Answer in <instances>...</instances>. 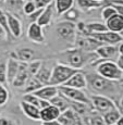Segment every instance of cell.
<instances>
[{"label":"cell","mask_w":123,"mask_h":125,"mask_svg":"<svg viewBox=\"0 0 123 125\" xmlns=\"http://www.w3.org/2000/svg\"><path fill=\"white\" fill-rule=\"evenodd\" d=\"M57 57L59 59V62L67 64L78 70L84 69L87 64H90L91 62H95L97 59H99L96 52L85 51L78 47L70 48V49L59 52Z\"/></svg>","instance_id":"1"},{"label":"cell","mask_w":123,"mask_h":125,"mask_svg":"<svg viewBox=\"0 0 123 125\" xmlns=\"http://www.w3.org/2000/svg\"><path fill=\"white\" fill-rule=\"evenodd\" d=\"M119 105H120V109L123 111V96L121 97V99H120V102H119Z\"/></svg>","instance_id":"49"},{"label":"cell","mask_w":123,"mask_h":125,"mask_svg":"<svg viewBox=\"0 0 123 125\" xmlns=\"http://www.w3.org/2000/svg\"><path fill=\"white\" fill-rule=\"evenodd\" d=\"M34 95L37 96L39 99H44L49 101L51 98H54L55 96H57L59 94V89L58 86L54 85H44L43 87H40L39 89H37L36 91H34Z\"/></svg>","instance_id":"17"},{"label":"cell","mask_w":123,"mask_h":125,"mask_svg":"<svg viewBox=\"0 0 123 125\" xmlns=\"http://www.w3.org/2000/svg\"><path fill=\"white\" fill-rule=\"evenodd\" d=\"M108 31L107 26L102 22H91V23H85V27H84L83 33L81 34L84 35H91L96 34V33H102Z\"/></svg>","instance_id":"22"},{"label":"cell","mask_w":123,"mask_h":125,"mask_svg":"<svg viewBox=\"0 0 123 125\" xmlns=\"http://www.w3.org/2000/svg\"><path fill=\"white\" fill-rule=\"evenodd\" d=\"M54 9H55V0L52 2H50L48 6L45 7L42 14H40L39 18L36 21V23L39 24L42 27L49 25L52 21V16H54Z\"/></svg>","instance_id":"18"},{"label":"cell","mask_w":123,"mask_h":125,"mask_svg":"<svg viewBox=\"0 0 123 125\" xmlns=\"http://www.w3.org/2000/svg\"><path fill=\"white\" fill-rule=\"evenodd\" d=\"M43 10H44V9H36V10L34 11L33 13H31L30 15H27V16H28V20L31 21V23L36 22V21H37V19L39 18V15L42 14Z\"/></svg>","instance_id":"41"},{"label":"cell","mask_w":123,"mask_h":125,"mask_svg":"<svg viewBox=\"0 0 123 125\" xmlns=\"http://www.w3.org/2000/svg\"><path fill=\"white\" fill-rule=\"evenodd\" d=\"M33 1L35 2V6L37 9H44L46 6H48L54 0H33Z\"/></svg>","instance_id":"42"},{"label":"cell","mask_w":123,"mask_h":125,"mask_svg":"<svg viewBox=\"0 0 123 125\" xmlns=\"http://www.w3.org/2000/svg\"><path fill=\"white\" fill-rule=\"evenodd\" d=\"M49 102H50V104L57 107L61 112L66 111L67 109L70 108L69 100H67L64 96H61V95H59V94H58L57 96H55L54 98H51V99L49 100Z\"/></svg>","instance_id":"25"},{"label":"cell","mask_w":123,"mask_h":125,"mask_svg":"<svg viewBox=\"0 0 123 125\" xmlns=\"http://www.w3.org/2000/svg\"><path fill=\"white\" fill-rule=\"evenodd\" d=\"M121 112L118 109H112L108 112H105V115H103V120H105L106 125H110V124H114L117 123V121L120 119L121 116Z\"/></svg>","instance_id":"28"},{"label":"cell","mask_w":123,"mask_h":125,"mask_svg":"<svg viewBox=\"0 0 123 125\" xmlns=\"http://www.w3.org/2000/svg\"><path fill=\"white\" fill-rule=\"evenodd\" d=\"M11 57L19 60L20 62L28 63V62L36 59V52L33 49H31V48L23 47V48H20V49H16L14 52H12Z\"/></svg>","instance_id":"14"},{"label":"cell","mask_w":123,"mask_h":125,"mask_svg":"<svg viewBox=\"0 0 123 125\" xmlns=\"http://www.w3.org/2000/svg\"><path fill=\"white\" fill-rule=\"evenodd\" d=\"M36 6H35V2L34 1H26L25 3L23 4V11L25 14L30 15L31 13H33L34 11L36 10Z\"/></svg>","instance_id":"37"},{"label":"cell","mask_w":123,"mask_h":125,"mask_svg":"<svg viewBox=\"0 0 123 125\" xmlns=\"http://www.w3.org/2000/svg\"><path fill=\"white\" fill-rule=\"evenodd\" d=\"M19 66H20V61L14 58L10 57L7 62V82L11 83L13 78L19 72Z\"/></svg>","instance_id":"23"},{"label":"cell","mask_w":123,"mask_h":125,"mask_svg":"<svg viewBox=\"0 0 123 125\" xmlns=\"http://www.w3.org/2000/svg\"><path fill=\"white\" fill-rule=\"evenodd\" d=\"M111 6L114 8V10L118 14L123 15V4H121V3H111Z\"/></svg>","instance_id":"43"},{"label":"cell","mask_w":123,"mask_h":125,"mask_svg":"<svg viewBox=\"0 0 123 125\" xmlns=\"http://www.w3.org/2000/svg\"><path fill=\"white\" fill-rule=\"evenodd\" d=\"M9 100V90L3 84H0V107L4 105Z\"/></svg>","instance_id":"33"},{"label":"cell","mask_w":123,"mask_h":125,"mask_svg":"<svg viewBox=\"0 0 123 125\" xmlns=\"http://www.w3.org/2000/svg\"><path fill=\"white\" fill-rule=\"evenodd\" d=\"M42 125H61L57 120L55 121H48V122H42Z\"/></svg>","instance_id":"46"},{"label":"cell","mask_w":123,"mask_h":125,"mask_svg":"<svg viewBox=\"0 0 123 125\" xmlns=\"http://www.w3.org/2000/svg\"><path fill=\"white\" fill-rule=\"evenodd\" d=\"M87 85L90 86L93 90L96 93L102 94V95H111L115 91V86L112 81H109L107 78L100 76L97 73H88L86 74Z\"/></svg>","instance_id":"3"},{"label":"cell","mask_w":123,"mask_h":125,"mask_svg":"<svg viewBox=\"0 0 123 125\" xmlns=\"http://www.w3.org/2000/svg\"><path fill=\"white\" fill-rule=\"evenodd\" d=\"M4 39H7V34H6L3 28L0 26V42H1V40H4Z\"/></svg>","instance_id":"45"},{"label":"cell","mask_w":123,"mask_h":125,"mask_svg":"<svg viewBox=\"0 0 123 125\" xmlns=\"http://www.w3.org/2000/svg\"><path fill=\"white\" fill-rule=\"evenodd\" d=\"M78 71V69H74V68H72V66L67 65V64L59 62V63H57L56 65L52 68L49 85H54V86L63 85V84Z\"/></svg>","instance_id":"4"},{"label":"cell","mask_w":123,"mask_h":125,"mask_svg":"<svg viewBox=\"0 0 123 125\" xmlns=\"http://www.w3.org/2000/svg\"><path fill=\"white\" fill-rule=\"evenodd\" d=\"M0 125H21V123L10 116L0 115Z\"/></svg>","instance_id":"36"},{"label":"cell","mask_w":123,"mask_h":125,"mask_svg":"<svg viewBox=\"0 0 123 125\" xmlns=\"http://www.w3.org/2000/svg\"><path fill=\"white\" fill-rule=\"evenodd\" d=\"M120 82H121V83H123V75H122V78H121V81H120Z\"/></svg>","instance_id":"50"},{"label":"cell","mask_w":123,"mask_h":125,"mask_svg":"<svg viewBox=\"0 0 123 125\" xmlns=\"http://www.w3.org/2000/svg\"><path fill=\"white\" fill-rule=\"evenodd\" d=\"M110 125H117V124H115V123H114V124H110Z\"/></svg>","instance_id":"53"},{"label":"cell","mask_w":123,"mask_h":125,"mask_svg":"<svg viewBox=\"0 0 123 125\" xmlns=\"http://www.w3.org/2000/svg\"><path fill=\"white\" fill-rule=\"evenodd\" d=\"M74 45H75V47L81 48V49L85 50V51L95 52V50L102 44L100 42H98L96 38L91 37L89 35H84L79 33V35L76 34Z\"/></svg>","instance_id":"8"},{"label":"cell","mask_w":123,"mask_h":125,"mask_svg":"<svg viewBox=\"0 0 123 125\" xmlns=\"http://www.w3.org/2000/svg\"><path fill=\"white\" fill-rule=\"evenodd\" d=\"M43 65V61L42 60H33V61L28 62L27 63V71L30 73L31 76H35L38 73V71L40 70Z\"/></svg>","instance_id":"30"},{"label":"cell","mask_w":123,"mask_h":125,"mask_svg":"<svg viewBox=\"0 0 123 125\" xmlns=\"http://www.w3.org/2000/svg\"><path fill=\"white\" fill-rule=\"evenodd\" d=\"M22 100H23V101H25V102H28V103H31V104H34V105H36V107L39 108L40 99L37 97V96L34 95L33 93H27V94H25V95H23Z\"/></svg>","instance_id":"32"},{"label":"cell","mask_w":123,"mask_h":125,"mask_svg":"<svg viewBox=\"0 0 123 125\" xmlns=\"http://www.w3.org/2000/svg\"><path fill=\"white\" fill-rule=\"evenodd\" d=\"M20 108L24 115L27 116L28 119L33 120V121H40V109L38 107L22 100L20 102Z\"/></svg>","instance_id":"15"},{"label":"cell","mask_w":123,"mask_h":125,"mask_svg":"<svg viewBox=\"0 0 123 125\" xmlns=\"http://www.w3.org/2000/svg\"><path fill=\"white\" fill-rule=\"evenodd\" d=\"M57 121L61 125H79L76 112H74L72 108H69L66 111L61 112Z\"/></svg>","instance_id":"19"},{"label":"cell","mask_w":123,"mask_h":125,"mask_svg":"<svg viewBox=\"0 0 123 125\" xmlns=\"http://www.w3.org/2000/svg\"><path fill=\"white\" fill-rule=\"evenodd\" d=\"M96 1H103V0H96Z\"/></svg>","instance_id":"52"},{"label":"cell","mask_w":123,"mask_h":125,"mask_svg":"<svg viewBox=\"0 0 123 125\" xmlns=\"http://www.w3.org/2000/svg\"><path fill=\"white\" fill-rule=\"evenodd\" d=\"M105 24L107 26L108 31H111L114 33H123V15L115 13L111 18H109L107 21H105Z\"/></svg>","instance_id":"21"},{"label":"cell","mask_w":123,"mask_h":125,"mask_svg":"<svg viewBox=\"0 0 123 125\" xmlns=\"http://www.w3.org/2000/svg\"><path fill=\"white\" fill-rule=\"evenodd\" d=\"M51 71L52 69H49L48 66H43L38 71V73L35 75V77L37 78L43 85H49L50 76H51Z\"/></svg>","instance_id":"27"},{"label":"cell","mask_w":123,"mask_h":125,"mask_svg":"<svg viewBox=\"0 0 123 125\" xmlns=\"http://www.w3.org/2000/svg\"><path fill=\"white\" fill-rule=\"evenodd\" d=\"M74 6V0H55V8L57 10V14L66 13L67 10L73 8Z\"/></svg>","instance_id":"26"},{"label":"cell","mask_w":123,"mask_h":125,"mask_svg":"<svg viewBox=\"0 0 123 125\" xmlns=\"http://www.w3.org/2000/svg\"><path fill=\"white\" fill-rule=\"evenodd\" d=\"M63 85L69 86V87H73V88H78V89H84V88L87 87L86 74L78 70V71L76 72V73H74Z\"/></svg>","instance_id":"10"},{"label":"cell","mask_w":123,"mask_h":125,"mask_svg":"<svg viewBox=\"0 0 123 125\" xmlns=\"http://www.w3.org/2000/svg\"><path fill=\"white\" fill-rule=\"evenodd\" d=\"M27 37L33 42L44 44L45 36H44V33H43V27L36 22L31 23L27 28Z\"/></svg>","instance_id":"13"},{"label":"cell","mask_w":123,"mask_h":125,"mask_svg":"<svg viewBox=\"0 0 123 125\" xmlns=\"http://www.w3.org/2000/svg\"><path fill=\"white\" fill-rule=\"evenodd\" d=\"M115 13H117V12H115L114 8L110 4V6H107L102 9V11H101V18H102L103 21H107L108 19L111 18L112 15H114Z\"/></svg>","instance_id":"34"},{"label":"cell","mask_w":123,"mask_h":125,"mask_svg":"<svg viewBox=\"0 0 123 125\" xmlns=\"http://www.w3.org/2000/svg\"><path fill=\"white\" fill-rule=\"evenodd\" d=\"M31 77L30 73L27 71V63L24 62H20V66H19V72L15 75V77L13 78V81L11 82V84L16 88H20L25 86L26 82L28 81V78Z\"/></svg>","instance_id":"12"},{"label":"cell","mask_w":123,"mask_h":125,"mask_svg":"<svg viewBox=\"0 0 123 125\" xmlns=\"http://www.w3.org/2000/svg\"><path fill=\"white\" fill-rule=\"evenodd\" d=\"M6 14H7V19H8V25L11 36L14 38L21 37V35H22V23H21V21L12 13L7 12Z\"/></svg>","instance_id":"16"},{"label":"cell","mask_w":123,"mask_h":125,"mask_svg":"<svg viewBox=\"0 0 123 125\" xmlns=\"http://www.w3.org/2000/svg\"><path fill=\"white\" fill-rule=\"evenodd\" d=\"M95 62H97V68H96L97 74L112 82L121 81L123 71L118 66L117 62L112 61V60H102L101 62L96 60Z\"/></svg>","instance_id":"2"},{"label":"cell","mask_w":123,"mask_h":125,"mask_svg":"<svg viewBox=\"0 0 123 125\" xmlns=\"http://www.w3.org/2000/svg\"><path fill=\"white\" fill-rule=\"evenodd\" d=\"M6 2L11 9H18L20 7H23V0H6Z\"/></svg>","instance_id":"40"},{"label":"cell","mask_w":123,"mask_h":125,"mask_svg":"<svg viewBox=\"0 0 123 125\" xmlns=\"http://www.w3.org/2000/svg\"><path fill=\"white\" fill-rule=\"evenodd\" d=\"M115 62H117L118 66L123 71V54H119V56L117 57V61Z\"/></svg>","instance_id":"44"},{"label":"cell","mask_w":123,"mask_h":125,"mask_svg":"<svg viewBox=\"0 0 123 125\" xmlns=\"http://www.w3.org/2000/svg\"><path fill=\"white\" fill-rule=\"evenodd\" d=\"M74 2H76L79 10L85 12L91 9H98L103 4V1H96V0H74Z\"/></svg>","instance_id":"24"},{"label":"cell","mask_w":123,"mask_h":125,"mask_svg":"<svg viewBox=\"0 0 123 125\" xmlns=\"http://www.w3.org/2000/svg\"><path fill=\"white\" fill-rule=\"evenodd\" d=\"M95 52L101 60H112V58L119 56L118 46L114 45H101L95 50Z\"/></svg>","instance_id":"11"},{"label":"cell","mask_w":123,"mask_h":125,"mask_svg":"<svg viewBox=\"0 0 123 125\" xmlns=\"http://www.w3.org/2000/svg\"><path fill=\"white\" fill-rule=\"evenodd\" d=\"M43 84L40 83L39 81L37 80V78L35 77V76H31L30 78H28V81L26 82L25 84V88H24V91H25V94L27 93H34V91H36L37 89H39L40 87H43Z\"/></svg>","instance_id":"29"},{"label":"cell","mask_w":123,"mask_h":125,"mask_svg":"<svg viewBox=\"0 0 123 125\" xmlns=\"http://www.w3.org/2000/svg\"><path fill=\"white\" fill-rule=\"evenodd\" d=\"M91 105L95 110L99 112H108L112 109H117L115 103L105 95H91L89 97Z\"/></svg>","instance_id":"7"},{"label":"cell","mask_w":123,"mask_h":125,"mask_svg":"<svg viewBox=\"0 0 123 125\" xmlns=\"http://www.w3.org/2000/svg\"><path fill=\"white\" fill-rule=\"evenodd\" d=\"M0 26L4 30L7 34V38H10L11 37V33H10V30H9V25H8V19H7V14L6 12H3L0 9Z\"/></svg>","instance_id":"31"},{"label":"cell","mask_w":123,"mask_h":125,"mask_svg":"<svg viewBox=\"0 0 123 125\" xmlns=\"http://www.w3.org/2000/svg\"><path fill=\"white\" fill-rule=\"evenodd\" d=\"M89 125H106L105 120L101 115L95 114L93 116H90L89 119Z\"/></svg>","instance_id":"39"},{"label":"cell","mask_w":123,"mask_h":125,"mask_svg":"<svg viewBox=\"0 0 123 125\" xmlns=\"http://www.w3.org/2000/svg\"><path fill=\"white\" fill-rule=\"evenodd\" d=\"M61 114V111L57 107L52 104H49L47 107L40 109V121L42 122H48V121H55L59 117Z\"/></svg>","instance_id":"20"},{"label":"cell","mask_w":123,"mask_h":125,"mask_svg":"<svg viewBox=\"0 0 123 125\" xmlns=\"http://www.w3.org/2000/svg\"><path fill=\"white\" fill-rule=\"evenodd\" d=\"M25 1H33V0H25Z\"/></svg>","instance_id":"51"},{"label":"cell","mask_w":123,"mask_h":125,"mask_svg":"<svg viewBox=\"0 0 123 125\" xmlns=\"http://www.w3.org/2000/svg\"><path fill=\"white\" fill-rule=\"evenodd\" d=\"M7 83V62H0V84Z\"/></svg>","instance_id":"38"},{"label":"cell","mask_w":123,"mask_h":125,"mask_svg":"<svg viewBox=\"0 0 123 125\" xmlns=\"http://www.w3.org/2000/svg\"><path fill=\"white\" fill-rule=\"evenodd\" d=\"M56 32L60 39L69 44H74L76 37V24L71 21H63L56 25Z\"/></svg>","instance_id":"6"},{"label":"cell","mask_w":123,"mask_h":125,"mask_svg":"<svg viewBox=\"0 0 123 125\" xmlns=\"http://www.w3.org/2000/svg\"><path fill=\"white\" fill-rule=\"evenodd\" d=\"M58 89H59V94H61L62 96H64L67 100L76 101V102H83V103H85V104H88L90 108H93L90 99L86 96V94L82 89L69 87V86H64V85L58 86Z\"/></svg>","instance_id":"5"},{"label":"cell","mask_w":123,"mask_h":125,"mask_svg":"<svg viewBox=\"0 0 123 125\" xmlns=\"http://www.w3.org/2000/svg\"><path fill=\"white\" fill-rule=\"evenodd\" d=\"M115 124H117V125H123V115H121V116H120V119L118 120Z\"/></svg>","instance_id":"48"},{"label":"cell","mask_w":123,"mask_h":125,"mask_svg":"<svg viewBox=\"0 0 123 125\" xmlns=\"http://www.w3.org/2000/svg\"><path fill=\"white\" fill-rule=\"evenodd\" d=\"M64 14V19L66 21H71V22H74L75 20H78V11L74 8H71L70 10H67Z\"/></svg>","instance_id":"35"},{"label":"cell","mask_w":123,"mask_h":125,"mask_svg":"<svg viewBox=\"0 0 123 125\" xmlns=\"http://www.w3.org/2000/svg\"><path fill=\"white\" fill-rule=\"evenodd\" d=\"M91 37L96 38L98 42H100L102 45H119L123 42V36L120 33H114L111 31H106L102 33H96V34L89 35Z\"/></svg>","instance_id":"9"},{"label":"cell","mask_w":123,"mask_h":125,"mask_svg":"<svg viewBox=\"0 0 123 125\" xmlns=\"http://www.w3.org/2000/svg\"><path fill=\"white\" fill-rule=\"evenodd\" d=\"M118 52H119V54H123V42H120L118 46Z\"/></svg>","instance_id":"47"}]
</instances>
